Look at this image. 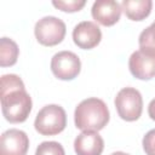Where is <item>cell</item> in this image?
<instances>
[{
  "label": "cell",
  "instance_id": "1",
  "mask_svg": "<svg viewBox=\"0 0 155 155\" xmlns=\"http://www.w3.org/2000/svg\"><path fill=\"white\" fill-rule=\"evenodd\" d=\"M0 88L4 117L11 124L25 121L31 111L33 103L22 79L16 74H5L1 76Z\"/></svg>",
  "mask_w": 155,
  "mask_h": 155
},
{
  "label": "cell",
  "instance_id": "2",
  "mask_svg": "<svg viewBox=\"0 0 155 155\" xmlns=\"http://www.w3.org/2000/svg\"><path fill=\"white\" fill-rule=\"evenodd\" d=\"M110 115L107 104L96 97L81 101L75 108V126L82 131H99L107 126Z\"/></svg>",
  "mask_w": 155,
  "mask_h": 155
},
{
  "label": "cell",
  "instance_id": "3",
  "mask_svg": "<svg viewBox=\"0 0 155 155\" xmlns=\"http://www.w3.org/2000/svg\"><path fill=\"white\" fill-rule=\"evenodd\" d=\"M67 126L64 109L57 104L45 105L36 114L34 127L42 136H54L61 133Z\"/></svg>",
  "mask_w": 155,
  "mask_h": 155
},
{
  "label": "cell",
  "instance_id": "4",
  "mask_svg": "<svg viewBox=\"0 0 155 155\" xmlns=\"http://www.w3.org/2000/svg\"><path fill=\"white\" fill-rule=\"evenodd\" d=\"M115 108L119 116L125 121H136L142 115L143 98L138 90L124 87L115 97Z\"/></svg>",
  "mask_w": 155,
  "mask_h": 155
},
{
  "label": "cell",
  "instance_id": "5",
  "mask_svg": "<svg viewBox=\"0 0 155 155\" xmlns=\"http://www.w3.org/2000/svg\"><path fill=\"white\" fill-rule=\"evenodd\" d=\"M65 24L54 16H46L39 19L34 27L36 40L44 46H54L63 41L65 36Z\"/></svg>",
  "mask_w": 155,
  "mask_h": 155
},
{
  "label": "cell",
  "instance_id": "6",
  "mask_svg": "<svg viewBox=\"0 0 155 155\" xmlns=\"http://www.w3.org/2000/svg\"><path fill=\"white\" fill-rule=\"evenodd\" d=\"M51 70L59 80H73L81 70L80 58L71 51H61L52 57Z\"/></svg>",
  "mask_w": 155,
  "mask_h": 155
},
{
  "label": "cell",
  "instance_id": "7",
  "mask_svg": "<svg viewBox=\"0 0 155 155\" xmlns=\"http://www.w3.org/2000/svg\"><path fill=\"white\" fill-rule=\"evenodd\" d=\"M131 74L139 80H150L155 76V51L139 48L128 59Z\"/></svg>",
  "mask_w": 155,
  "mask_h": 155
},
{
  "label": "cell",
  "instance_id": "8",
  "mask_svg": "<svg viewBox=\"0 0 155 155\" xmlns=\"http://www.w3.org/2000/svg\"><path fill=\"white\" fill-rule=\"evenodd\" d=\"M29 138L24 131L10 128L0 137V155H25Z\"/></svg>",
  "mask_w": 155,
  "mask_h": 155
},
{
  "label": "cell",
  "instance_id": "9",
  "mask_svg": "<svg viewBox=\"0 0 155 155\" xmlns=\"http://www.w3.org/2000/svg\"><path fill=\"white\" fill-rule=\"evenodd\" d=\"M73 40L78 47L82 50H91L101 42L102 31L94 22L84 21L74 27Z\"/></svg>",
  "mask_w": 155,
  "mask_h": 155
},
{
  "label": "cell",
  "instance_id": "10",
  "mask_svg": "<svg viewBox=\"0 0 155 155\" xmlns=\"http://www.w3.org/2000/svg\"><path fill=\"white\" fill-rule=\"evenodd\" d=\"M121 11V4L115 0H97L92 5L91 15L99 24L110 27L120 19Z\"/></svg>",
  "mask_w": 155,
  "mask_h": 155
},
{
  "label": "cell",
  "instance_id": "11",
  "mask_svg": "<svg viewBox=\"0 0 155 155\" xmlns=\"http://www.w3.org/2000/svg\"><path fill=\"white\" fill-rule=\"evenodd\" d=\"M104 140L97 131H82L74 140V150L78 155H101Z\"/></svg>",
  "mask_w": 155,
  "mask_h": 155
},
{
  "label": "cell",
  "instance_id": "12",
  "mask_svg": "<svg viewBox=\"0 0 155 155\" xmlns=\"http://www.w3.org/2000/svg\"><path fill=\"white\" fill-rule=\"evenodd\" d=\"M151 0H124L121 2L122 11L132 21H143L147 18L151 12Z\"/></svg>",
  "mask_w": 155,
  "mask_h": 155
},
{
  "label": "cell",
  "instance_id": "13",
  "mask_svg": "<svg viewBox=\"0 0 155 155\" xmlns=\"http://www.w3.org/2000/svg\"><path fill=\"white\" fill-rule=\"evenodd\" d=\"M19 48L17 44L8 38L0 39V65L11 67L17 62Z\"/></svg>",
  "mask_w": 155,
  "mask_h": 155
},
{
  "label": "cell",
  "instance_id": "14",
  "mask_svg": "<svg viewBox=\"0 0 155 155\" xmlns=\"http://www.w3.org/2000/svg\"><path fill=\"white\" fill-rule=\"evenodd\" d=\"M138 44L140 48L155 51V21L139 34Z\"/></svg>",
  "mask_w": 155,
  "mask_h": 155
},
{
  "label": "cell",
  "instance_id": "15",
  "mask_svg": "<svg viewBox=\"0 0 155 155\" xmlns=\"http://www.w3.org/2000/svg\"><path fill=\"white\" fill-rule=\"evenodd\" d=\"M35 155H65L64 148L58 142H42L38 145Z\"/></svg>",
  "mask_w": 155,
  "mask_h": 155
},
{
  "label": "cell",
  "instance_id": "16",
  "mask_svg": "<svg viewBox=\"0 0 155 155\" xmlns=\"http://www.w3.org/2000/svg\"><path fill=\"white\" fill-rule=\"evenodd\" d=\"M85 0H68V1H53L52 5L64 12H76L85 6Z\"/></svg>",
  "mask_w": 155,
  "mask_h": 155
},
{
  "label": "cell",
  "instance_id": "17",
  "mask_svg": "<svg viewBox=\"0 0 155 155\" xmlns=\"http://www.w3.org/2000/svg\"><path fill=\"white\" fill-rule=\"evenodd\" d=\"M142 144L147 155H155V128L145 133Z\"/></svg>",
  "mask_w": 155,
  "mask_h": 155
},
{
  "label": "cell",
  "instance_id": "18",
  "mask_svg": "<svg viewBox=\"0 0 155 155\" xmlns=\"http://www.w3.org/2000/svg\"><path fill=\"white\" fill-rule=\"evenodd\" d=\"M148 114H149L150 119L155 121V98L151 99L149 105H148Z\"/></svg>",
  "mask_w": 155,
  "mask_h": 155
},
{
  "label": "cell",
  "instance_id": "19",
  "mask_svg": "<svg viewBox=\"0 0 155 155\" xmlns=\"http://www.w3.org/2000/svg\"><path fill=\"white\" fill-rule=\"evenodd\" d=\"M110 155H130V154L124 153V151H115V153H113V154H110Z\"/></svg>",
  "mask_w": 155,
  "mask_h": 155
}]
</instances>
